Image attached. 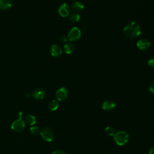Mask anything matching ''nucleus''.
<instances>
[{
	"instance_id": "1",
	"label": "nucleus",
	"mask_w": 154,
	"mask_h": 154,
	"mask_svg": "<svg viewBox=\"0 0 154 154\" xmlns=\"http://www.w3.org/2000/svg\"><path fill=\"white\" fill-rule=\"evenodd\" d=\"M123 33L128 38H136L141 34V27L135 21L130 22L123 28Z\"/></svg>"
},
{
	"instance_id": "2",
	"label": "nucleus",
	"mask_w": 154,
	"mask_h": 154,
	"mask_svg": "<svg viewBox=\"0 0 154 154\" xmlns=\"http://www.w3.org/2000/svg\"><path fill=\"white\" fill-rule=\"evenodd\" d=\"M129 134L125 131H119L115 133L114 135V140L118 146L125 145L129 140Z\"/></svg>"
},
{
	"instance_id": "3",
	"label": "nucleus",
	"mask_w": 154,
	"mask_h": 154,
	"mask_svg": "<svg viewBox=\"0 0 154 154\" xmlns=\"http://www.w3.org/2000/svg\"><path fill=\"white\" fill-rule=\"evenodd\" d=\"M42 138L47 142L51 141L54 138V132L51 128L45 127L40 132Z\"/></svg>"
},
{
	"instance_id": "4",
	"label": "nucleus",
	"mask_w": 154,
	"mask_h": 154,
	"mask_svg": "<svg viewBox=\"0 0 154 154\" xmlns=\"http://www.w3.org/2000/svg\"><path fill=\"white\" fill-rule=\"evenodd\" d=\"M25 128V123L21 119H18L11 123V128L15 132H20Z\"/></svg>"
},
{
	"instance_id": "5",
	"label": "nucleus",
	"mask_w": 154,
	"mask_h": 154,
	"mask_svg": "<svg viewBox=\"0 0 154 154\" xmlns=\"http://www.w3.org/2000/svg\"><path fill=\"white\" fill-rule=\"evenodd\" d=\"M81 35V31L77 27H73L69 32L67 37L70 41L75 42L79 39Z\"/></svg>"
},
{
	"instance_id": "6",
	"label": "nucleus",
	"mask_w": 154,
	"mask_h": 154,
	"mask_svg": "<svg viewBox=\"0 0 154 154\" xmlns=\"http://www.w3.org/2000/svg\"><path fill=\"white\" fill-rule=\"evenodd\" d=\"M55 96L58 101H63L68 97V91L65 87L60 88L55 93Z\"/></svg>"
},
{
	"instance_id": "7",
	"label": "nucleus",
	"mask_w": 154,
	"mask_h": 154,
	"mask_svg": "<svg viewBox=\"0 0 154 154\" xmlns=\"http://www.w3.org/2000/svg\"><path fill=\"white\" fill-rule=\"evenodd\" d=\"M58 12L61 17H67L70 14V7L67 4L63 3L59 6Z\"/></svg>"
},
{
	"instance_id": "8",
	"label": "nucleus",
	"mask_w": 154,
	"mask_h": 154,
	"mask_svg": "<svg viewBox=\"0 0 154 154\" xmlns=\"http://www.w3.org/2000/svg\"><path fill=\"white\" fill-rule=\"evenodd\" d=\"M32 96L36 100H42L45 97L46 91L42 88H37L33 91Z\"/></svg>"
},
{
	"instance_id": "9",
	"label": "nucleus",
	"mask_w": 154,
	"mask_h": 154,
	"mask_svg": "<svg viewBox=\"0 0 154 154\" xmlns=\"http://www.w3.org/2000/svg\"><path fill=\"white\" fill-rule=\"evenodd\" d=\"M137 48L141 51H145L148 49L150 46V42L145 38L139 40L137 43Z\"/></svg>"
},
{
	"instance_id": "10",
	"label": "nucleus",
	"mask_w": 154,
	"mask_h": 154,
	"mask_svg": "<svg viewBox=\"0 0 154 154\" xmlns=\"http://www.w3.org/2000/svg\"><path fill=\"white\" fill-rule=\"evenodd\" d=\"M102 106L103 110L106 111H110L116 108V103L113 100H105L103 102Z\"/></svg>"
},
{
	"instance_id": "11",
	"label": "nucleus",
	"mask_w": 154,
	"mask_h": 154,
	"mask_svg": "<svg viewBox=\"0 0 154 154\" xmlns=\"http://www.w3.org/2000/svg\"><path fill=\"white\" fill-rule=\"evenodd\" d=\"M50 51L51 55L55 57H60L63 52L61 48L57 45H52L51 47Z\"/></svg>"
},
{
	"instance_id": "12",
	"label": "nucleus",
	"mask_w": 154,
	"mask_h": 154,
	"mask_svg": "<svg viewBox=\"0 0 154 154\" xmlns=\"http://www.w3.org/2000/svg\"><path fill=\"white\" fill-rule=\"evenodd\" d=\"M84 8V4L80 1H75L72 4V8L75 12L81 11Z\"/></svg>"
},
{
	"instance_id": "13",
	"label": "nucleus",
	"mask_w": 154,
	"mask_h": 154,
	"mask_svg": "<svg viewBox=\"0 0 154 154\" xmlns=\"http://www.w3.org/2000/svg\"><path fill=\"white\" fill-rule=\"evenodd\" d=\"M12 6L11 0H0V9L6 10L10 8Z\"/></svg>"
},
{
	"instance_id": "14",
	"label": "nucleus",
	"mask_w": 154,
	"mask_h": 154,
	"mask_svg": "<svg viewBox=\"0 0 154 154\" xmlns=\"http://www.w3.org/2000/svg\"><path fill=\"white\" fill-rule=\"evenodd\" d=\"M75 50V46L74 45L71 43H66L64 46V51L66 54H72Z\"/></svg>"
},
{
	"instance_id": "15",
	"label": "nucleus",
	"mask_w": 154,
	"mask_h": 154,
	"mask_svg": "<svg viewBox=\"0 0 154 154\" xmlns=\"http://www.w3.org/2000/svg\"><path fill=\"white\" fill-rule=\"evenodd\" d=\"M25 121L26 122V123L29 125L33 126L34 125L36 122H37V119L36 117L31 114H28L26 115L25 117Z\"/></svg>"
},
{
	"instance_id": "16",
	"label": "nucleus",
	"mask_w": 154,
	"mask_h": 154,
	"mask_svg": "<svg viewBox=\"0 0 154 154\" xmlns=\"http://www.w3.org/2000/svg\"><path fill=\"white\" fill-rule=\"evenodd\" d=\"M69 19L73 22H76L80 19V15L78 13H73L69 15Z\"/></svg>"
},
{
	"instance_id": "17",
	"label": "nucleus",
	"mask_w": 154,
	"mask_h": 154,
	"mask_svg": "<svg viewBox=\"0 0 154 154\" xmlns=\"http://www.w3.org/2000/svg\"><path fill=\"white\" fill-rule=\"evenodd\" d=\"M58 102L56 100H51L49 103V108L51 111H55L58 108Z\"/></svg>"
},
{
	"instance_id": "18",
	"label": "nucleus",
	"mask_w": 154,
	"mask_h": 154,
	"mask_svg": "<svg viewBox=\"0 0 154 154\" xmlns=\"http://www.w3.org/2000/svg\"><path fill=\"white\" fill-rule=\"evenodd\" d=\"M105 133L108 136H114L115 134V130L111 126H107L105 128Z\"/></svg>"
},
{
	"instance_id": "19",
	"label": "nucleus",
	"mask_w": 154,
	"mask_h": 154,
	"mask_svg": "<svg viewBox=\"0 0 154 154\" xmlns=\"http://www.w3.org/2000/svg\"><path fill=\"white\" fill-rule=\"evenodd\" d=\"M30 132L32 134L37 135L40 133V129L35 126H32L30 128Z\"/></svg>"
},
{
	"instance_id": "20",
	"label": "nucleus",
	"mask_w": 154,
	"mask_h": 154,
	"mask_svg": "<svg viewBox=\"0 0 154 154\" xmlns=\"http://www.w3.org/2000/svg\"><path fill=\"white\" fill-rule=\"evenodd\" d=\"M67 40H68V37L65 35H63L60 37V41L61 43H66L67 42Z\"/></svg>"
},
{
	"instance_id": "21",
	"label": "nucleus",
	"mask_w": 154,
	"mask_h": 154,
	"mask_svg": "<svg viewBox=\"0 0 154 154\" xmlns=\"http://www.w3.org/2000/svg\"><path fill=\"white\" fill-rule=\"evenodd\" d=\"M147 64H148V65H149L150 67L154 68V57L150 58L149 60V61H148V62H147Z\"/></svg>"
},
{
	"instance_id": "22",
	"label": "nucleus",
	"mask_w": 154,
	"mask_h": 154,
	"mask_svg": "<svg viewBox=\"0 0 154 154\" xmlns=\"http://www.w3.org/2000/svg\"><path fill=\"white\" fill-rule=\"evenodd\" d=\"M52 154H66V152L63 150H61V149H57V150H54Z\"/></svg>"
},
{
	"instance_id": "23",
	"label": "nucleus",
	"mask_w": 154,
	"mask_h": 154,
	"mask_svg": "<svg viewBox=\"0 0 154 154\" xmlns=\"http://www.w3.org/2000/svg\"><path fill=\"white\" fill-rule=\"evenodd\" d=\"M149 91L152 93H154V82H152L150 86H149Z\"/></svg>"
},
{
	"instance_id": "24",
	"label": "nucleus",
	"mask_w": 154,
	"mask_h": 154,
	"mask_svg": "<svg viewBox=\"0 0 154 154\" xmlns=\"http://www.w3.org/2000/svg\"><path fill=\"white\" fill-rule=\"evenodd\" d=\"M149 154H154V147H152L149 149Z\"/></svg>"
},
{
	"instance_id": "25",
	"label": "nucleus",
	"mask_w": 154,
	"mask_h": 154,
	"mask_svg": "<svg viewBox=\"0 0 154 154\" xmlns=\"http://www.w3.org/2000/svg\"><path fill=\"white\" fill-rule=\"evenodd\" d=\"M22 114H23V112H20L19 113V119H21V118H22Z\"/></svg>"
},
{
	"instance_id": "26",
	"label": "nucleus",
	"mask_w": 154,
	"mask_h": 154,
	"mask_svg": "<svg viewBox=\"0 0 154 154\" xmlns=\"http://www.w3.org/2000/svg\"><path fill=\"white\" fill-rule=\"evenodd\" d=\"M26 96L27 97H30L31 96V95L30 94H27L26 95Z\"/></svg>"
}]
</instances>
